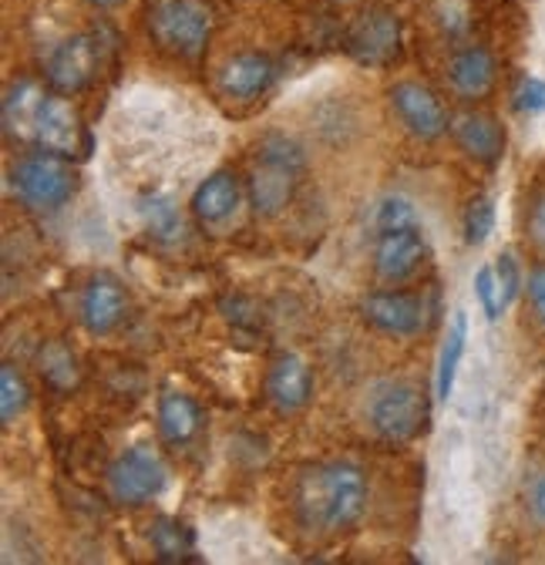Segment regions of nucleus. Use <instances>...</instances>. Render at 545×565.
Returning a JSON list of instances; mask_svg holds the SVG:
<instances>
[{"mask_svg": "<svg viewBox=\"0 0 545 565\" xmlns=\"http://www.w3.org/2000/svg\"><path fill=\"white\" fill-rule=\"evenodd\" d=\"M293 505L300 525L310 532L336 535L361 522L367 509V478L351 461L313 465L297 478Z\"/></svg>", "mask_w": 545, "mask_h": 565, "instance_id": "nucleus-1", "label": "nucleus"}, {"mask_svg": "<svg viewBox=\"0 0 545 565\" xmlns=\"http://www.w3.org/2000/svg\"><path fill=\"white\" fill-rule=\"evenodd\" d=\"M303 172H307V156L293 138L277 135V131L259 138L256 159H253V169L246 179L256 216H263V220L280 216V212L290 205Z\"/></svg>", "mask_w": 545, "mask_h": 565, "instance_id": "nucleus-2", "label": "nucleus"}, {"mask_svg": "<svg viewBox=\"0 0 545 565\" xmlns=\"http://www.w3.org/2000/svg\"><path fill=\"white\" fill-rule=\"evenodd\" d=\"M213 24L216 14L210 0H156L149 8L152 41L179 61H199L206 54Z\"/></svg>", "mask_w": 545, "mask_h": 565, "instance_id": "nucleus-3", "label": "nucleus"}, {"mask_svg": "<svg viewBox=\"0 0 545 565\" xmlns=\"http://www.w3.org/2000/svg\"><path fill=\"white\" fill-rule=\"evenodd\" d=\"M431 420L428 394L412 381H384L367 397V424L387 445L415 441Z\"/></svg>", "mask_w": 545, "mask_h": 565, "instance_id": "nucleus-4", "label": "nucleus"}, {"mask_svg": "<svg viewBox=\"0 0 545 565\" xmlns=\"http://www.w3.org/2000/svg\"><path fill=\"white\" fill-rule=\"evenodd\" d=\"M11 185L18 192V199L31 209H61L67 199H72L78 175L75 169L64 162V156L54 152H34L14 162L11 169Z\"/></svg>", "mask_w": 545, "mask_h": 565, "instance_id": "nucleus-5", "label": "nucleus"}, {"mask_svg": "<svg viewBox=\"0 0 545 565\" xmlns=\"http://www.w3.org/2000/svg\"><path fill=\"white\" fill-rule=\"evenodd\" d=\"M169 484V468L159 451L149 445L125 448L111 465H108V494L118 505L139 509L152 499H159L162 488Z\"/></svg>", "mask_w": 545, "mask_h": 565, "instance_id": "nucleus-6", "label": "nucleus"}, {"mask_svg": "<svg viewBox=\"0 0 545 565\" xmlns=\"http://www.w3.org/2000/svg\"><path fill=\"white\" fill-rule=\"evenodd\" d=\"M101 34L95 31H82L64 38L44 64V82L47 88L61 92V95H78L85 92L101 71Z\"/></svg>", "mask_w": 545, "mask_h": 565, "instance_id": "nucleus-7", "label": "nucleus"}, {"mask_svg": "<svg viewBox=\"0 0 545 565\" xmlns=\"http://www.w3.org/2000/svg\"><path fill=\"white\" fill-rule=\"evenodd\" d=\"M82 138H85V128H82V118L72 108V102L54 88L44 92L38 102L34 121H31L28 146H38L41 152H54V156L72 159L82 152Z\"/></svg>", "mask_w": 545, "mask_h": 565, "instance_id": "nucleus-8", "label": "nucleus"}, {"mask_svg": "<svg viewBox=\"0 0 545 565\" xmlns=\"http://www.w3.org/2000/svg\"><path fill=\"white\" fill-rule=\"evenodd\" d=\"M364 320L387 333V337H418L428 330L435 303L421 294H397V290H377L361 300Z\"/></svg>", "mask_w": 545, "mask_h": 565, "instance_id": "nucleus-9", "label": "nucleus"}, {"mask_svg": "<svg viewBox=\"0 0 545 565\" xmlns=\"http://www.w3.org/2000/svg\"><path fill=\"white\" fill-rule=\"evenodd\" d=\"M348 54L367 67H387L400 54V21L387 8H371L357 14L348 31Z\"/></svg>", "mask_w": 545, "mask_h": 565, "instance_id": "nucleus-10", "label": "nucleus"}, {"mask_svg": "<svg viewBox=\"0 0 545 565\" xmlns=\"http://www.w3.org/2000/svg\"><path fill=\"white\" fill-rule=\"evenodd\" d=\"M391 108L400 125L421 141H435L448 131V111L441 98L421 82H397L391 88Z\"/></svg>", "mask_w": 545, "mask_h": 565, "instance_id": "nucleus-11", "label": "nucleus"}, {"mask_svg": "<svg viewBox=\"0 0 545 565\" xmlns=\"http://www.w3.org/2000/svg\"><path fill=\"white\" fill-rule=\"evenodd\" d=\"M425 259H428V239H425L421 226L377 233L374 269L384 282H404L407 276H415L421 269Z\"/></svg>", "mask_w": 545, "mask_h": 565, "instance_id": "nucleus-12", "label": "nucleus"}, {"mask_svg": "<svg viewBox=\"0 0 545 565\" xmlns=\"http://www.w3.org/2000/svg\"><path fill=\"white\" fill-rule=\"evenodd\" d=\"M78 313H82V323H85L88 333L108 337L128 317V294L111 273H95L88 279V287L82 290Z\"/></svg>", "mask_w": 545, "mask_h": 565, "instance_id": "nucleus-13", "label": "nucleus"}, {"mask_svg": "<svg viewBox=\"0 0 545 565\" xmlns=\"http://www.w3.org/2000/svg\"><path fill=\"white\" fill-rule=\"evenodd\" d=\"M313 397V371L300 353H280L266 371V401L280 414H297Z\"/></svg>", "mask_w": 545, "mask_h": 565, "instance_id": "nucleus-14", "label": "nucleus"}, {"mask_svg": "<svg viewBox=\"0 0 545 565\" xmlns=\"http://www.w3.org/2000/svg\"><path fill=\"white\" fill-rule=\"evenodd\" d=\"M272 82H277V64L256 51H243L229 57L220 71V92L233 102L263 98L272 88Z\"/></svg>", "mask_w": 545, "mask_h": 565, "instance_id": "nucleus-15", "label": "nucleus"}, {"mask_svg": "<svg viewBox=\"0 0 545 565\" xmlns=\"http://www.w3.org/2000/svg\"><path fill=\"white\" fill-rule=\"evenodd\" d=\"M499 78V64L492 57L489 47L482 44H468L461 51H455V57L448 61V85L455 95L461 98H485L495 88Z\"/></svg>", "mask_w": 545, "mask_h": 565, "instance_id": "nucleus-16", "label": "nucleus"}, {"mask_svg": "<svg viewBox=\"0 0 545 565\" xmlns=\"http://www.w3.org/2000/svg\"><path fill=\"white\" fill-rule=\"evenodd\" d=\"M451 135L458 141V149L464 156H471L474 162L495 166L505 152V128L499 125V118L485 115V111H464L455 118Z\"/></svg>", "mask_w": 545, "mask_h": 565, "instance_id": "nucleus-17", "label": "nucleus"}, {"mask_svg": "<svg viewBox=\"0 0 545 565\" xmlns=\"http://www.w3.org/2000/svg\"><path fill=\"white\" fill-rule=\"evenodd\" d=\"M239 179L226 169L213 172L210 179H202L199 189L192 192V212H195V220L199 223H206V226H220L226 223L233 212L239 209Z\"/></svg>", "mask_w": 545, "mask_h": 565, "instance_id": "nucleus-18", "label": "nucleus"}, {"mask_svg": "<svg viewBox=\"0 0 545 565\" xmlns=\"http://www.w3.org/2000/svg\"><path fill=\"white\" fill-rule=\"evenodd\" d=\"M202 420H206L202 417V407L189 394L165 391L159 397V435L165 445H172V448L189 445L202 431Z\"/></svg>", "mask_w": 545, "mask_h": 565, "instance_id": "nucleus-19", "label": "nucleus"}, {"mask_svg": "<svg viewBox=\"0 0 545 565\" xmlns=\"http://www.w3.org/2000/svg\"><path fill=\"white\" fill-rule=\"evenodd\" d=\"M41 95H44V88L34 78H21V82H14L8 88V98H4V131L11 138H18V141L31 138V121H34Z\"/></svg>", "mask_w": 545, "mask_h": 565, "instance_id": "nucleus-20", "label": "nucleus"}, {"mask_svg": "<svg viewBox=\"0 0 545 565\" xmlns=\"http://www.w3.org/2000/svg\"><path fill=\"white\" fill-rule=\"evenodd\" d=\"M38 371L44 377V384L57 394H67L75 391L78 381H82V367H78V358L64 343L51 340L44 343V350L38 353Z\"/></svg>", "mask_w": 545, "mask_h": 565, "instance_id": "nucleus-21", "label": "nucleus"}, {"mask_svg": "<svg viewBox=\"0 0 545 565\" xmlns=\"http://www.w3.org/2000/svg\"><path fill=\"white\" fill-rule=\"evenodd\" d=\"M149 542L159 562H189L195 555V532L185 522L169 519V515L152 522Z\"/></svg>", "mask_w": 545, "mask_h": 565, "instance_id": "nucleus-22", "label": "nucleus"}, {"mask_svg": "<svg viewBox=\"0 0 545 565\" xmlns=\"http://www.w3.org/2000/svg\"><path fill=\"white\" fill-rule=\"evenodd\" d=\"M464 340H468V317H464V310H455L448 340H445L441 358H438V374H435V391L441 401H448L455 391V377H458V367L464 358Z\"/></svg>", "mask_w": 545, "mask_h": 565, "instance_id": "nucleus-23", "label": "nucleus"}, {"mask_svg": "<svg viewBox=\"0 0 545 565\" xmlns=\"http://www.w3.org/2000/svg\"><path fill=\"white\" fill-rule=\"evenodd\" d=\"M142 220H146V226H149V233H152L156 239L172 243V239L182 236L179 205H175L169 195H149V199L142 202Z\"/></svg>", "mask_w": 545, "mask_h": 565, "instance_id": "nucleus-24", "label": "nucleus"}, {"mask_svg": "<svg viewBox=\"0 0 545 565\" xmlns=\"http://www.w3.org/2000/svg\"><path fill=\"white\" fill-rule=\"evenodd\" d=\"M28 404H31V387L24 374L14 364H4L0 367V420L14 424V417L24 414Z\"/></svg>", "mask_w": 545, "mask_h": 565, "instance_id": "nucleus-25", "label": "nucleus"}, {"mask_svg": "<svg viewBox=\"0 0 545 565\" xmlns=\"http://www.w3.org/2000/svg\"><path fill=\"white\" fill-rule=\"evenodd\" d=\"M461 226H464V243L468 246H482L495 230V202H492V195H474L464 205Z\"/></svg>", "mask_w": 545, "mask_h": 565, "instance_id": "nucleus-26", "label": "nucleus"}, {"mask_svg": "<svg viewBox=\"0 0 545 565\" xmlns=\"http://www.w3.org/2000/svg\"><path fill=\"white\" fill-rule=\"evenodd\" d=\"M404 226H418V212H415L412 199H404V195L381 199L374 209V230L391 233V230H404Z\"/></svg>", "mask_w": 545, "mask_h": 565, "instance_id": "nucleus-27", "label": "nucleus"}, {"mask_svg": "<svg viewBox=\"0 0 545 565\" xmlns=\"http://www.w3.org/2000/svg\"><path fill=\"white\" fill-rule=\"evenodd\" d=\"M474 297L482 303V313L495 323L505 313V300H502V287H499V276L495 266H482L474 273Z\"/></svg>", "mask_w": 545, "mask_h": 565, "instance_id": "nucleus-28", "label": "nucleus"}, {"mask_svg": "<svg viewBox=\"0 0 545 565\" xmlns=\"http://www.w3.org/2000/svg\"><path fill=\"white\" fill-rule=\"evenodd\" d=\"M495 276H499V287H502V300H505V310L515 303L519 290H522V269H519V259L515 253H502L499 263H495Z\"/></svg>", "mask_w": 545, "mask_h": 565, "instance_id": "nucleus-29", "label": "nucleus"}, {"mask_svg": "<svg viewBox=\"0 0 545 565\" xmlns=\"http://www.w3.org/2000/svg\"><path fill=\"white\" fill-rule=\"evenodd\" d=\"M515 108L522 115H542L545 111V82L542 78H525L515 92Z\"/></svg>", "mask_w": 545, "mask_h": 565, "instance_id": "nucleus-30", "label": "nucleus"}, {"mask_svg": "<svg viewBox=\"0 0 545 565\" xmlns=\"http://www.w3.org/2000/svg\"><path fill=\"white\" fill-rule=\"evenodd\" d=\"M528 300H532L538 320L545 323V266H535L528 273Z\"/></svg>", "mask_w": 545, "mask_h": 565, "instance_id": "nucleus-31", "label": "nucleus"}, {"mask_svg": "<svg viewBox=\"0 0 545 565\" xmlns=\"http://www.w3.org/2000/svg\"><path fill=\"white\" fill-rule=\"evenodd\" d=\"M528 233L532 239L545 249V195L532 205V220H528Z\"/></svg>", "mask_w": 545, "mask_h": 565, "instance_id": "nucleus-32", "label": "nucleus"}, {"mask_svg": "<svg viewBox=\"0 0 545 565\" xmlns=\"http://www.w3.org/2000/svg\"><path fill=\"white\" fill-rule=\"evenodd\" d=\"M528 509L538 522H545V475L528 488Z\"/></svg>", "mask_w": 545, "mask_h": 565, "instance_id": "nucleus-33", "label": "nucleus"}, {"mask_svg": "<svg viewBox=\"0 0 545 565\" xmlns=\"http://www.w3.org/2000/svg\"><path fill=\"white\" fill-rule=\"evenodd\" d=\"M92 8H98V11H115V8H121L125 0H88Z\"/></svg>", "mask_w": 545, "mask_h": 565, "instance_id": "nucleus-34", "label": "nucleus"}]
</instances>
